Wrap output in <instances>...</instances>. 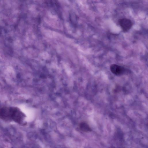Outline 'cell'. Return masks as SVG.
I'll return each mask as SVG.
<instances>
[{
  "label": "cell",
  "mask_w": 148,
  "mask_h": 148,
  "mask_svg": "<svg viewBox=\"0 0 148 148\" xmlns=\"http://www.w3.org/2000/svg\"><path fill=\"white\" fill-rule=\"evenodd\" d=\"M25 117L24 114L17 107H3L0 109V118L3 120L13 121L21 124Z\"/></svg>",
  "instance_id": "cell-1"
},
{
  "label": "cell",
  "mask_w": 148,
  "mask_h": 148,
  "mask_svg": "<svg viewBox=\"0 0 148 148\" xmlns=\"http://www.w3.org/2000/svg\"><path fill=\"white\" fill-rule=\"evenodd\" d=\"M120 26L124 32L128 31L132 27L133 23L130 19L127 18H123L119 21Z\"/></svg>",
  "instance_id": "cell-2"
},
{
  "label": "cell",
  "mask_w": 148,
  "mask_h": 148,
  "mask_svg": "<svg viewBox=\"0 0 148 148\" xmlns=\"http://www.w3.org/2000/svg\"><path fill=\"white\" fill-rule=\"evenodd\" d=\"M111 72L116 75H120L125 73V68L121 66L116 64H112L110 66Z\"/></svg>",
  "instance_id": "cell-3"
},
{
  "label": "cell",
  "mask_w": 148,
  "mask_h": 148,
  "mask_svg": "<svg viewBox=\"0 0 148 148\" xmlns=\"http://www.w3.org/2000/svg\"><path fill=\"white\" fill-rule=\"evenodd\" d=\"M79 127L81 130L84 132H91L92 130L88 124L84 122L80 123Z\"/></svg>",
  "instance_id": "cell-4"
}]
</instances>
